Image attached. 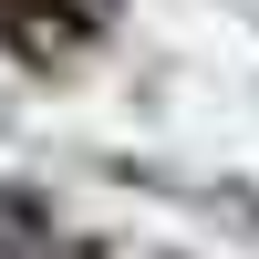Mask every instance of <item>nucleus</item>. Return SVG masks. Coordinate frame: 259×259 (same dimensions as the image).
Wrapping results in <instances>:
<instances>
[{
	"label": "nucleus",
	"mask_w": 259,
	"mask_h": 259,
	"mask_svg": "<svg viewBox=\"0 0 259 259\" xmlns=\"http://www.w3.org/2000/svg\"><path fill=\"white\" fill-rule=\"evenodd\" d=\"M73 11H83V21H104V11H114V0H73Z\"/></svg>",
	"instance_id": "1"
}]
</instances>
